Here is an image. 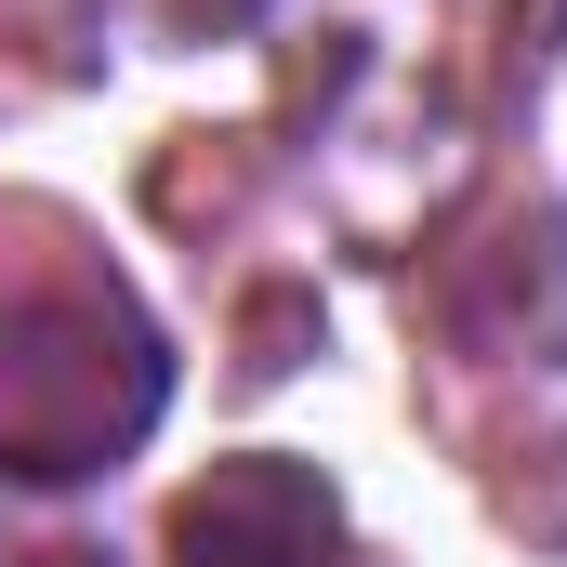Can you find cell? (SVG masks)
Here are the masks:
<instances>
[{
	"instance_id": "cell-1",
	"label": "cell",
	"mask_w": 567,
	"mask_h": 567,
	"mask_svg": "<svg viewBox=\"0 0 567 567\" xmlns=\"http://www.w3.org/2000/svg\"><path fill=\"white\" fill-rule=\"evenodd\" d=\"M172 396V357L106 265H13L0 278V475L80 488L145 449Z\"/></svg>"
},
{
	"instance_id": "cell-2",
	"label": "cell",
	"mask_w": 567,
	"mask_h": 567,
	"mask_svg": "<svg viewBox=\"0 0 567 567\" xmlns=\"http://www.w3.org/2000/svg\"><path fill=\"white\" fill-rule=\"evenodd\" d=\"M172 567H343V488L290 449L212 462L172 502Z\"/></svg>"
},
{
	"instance_id": "cell-3",
	"label": "cell",
	"mask_w": 567,
	"mask_h": 567,
	"mask_svg": "<svg viewBox=\"0 0 567 567\" xmlns=\"http://www.w3.org/2000/svg\"><path fill=\"white\" fill-rule=\"evenodd\" d=\"M40 567H93V555H40Z\"/></svg>"
}]
</instances>
